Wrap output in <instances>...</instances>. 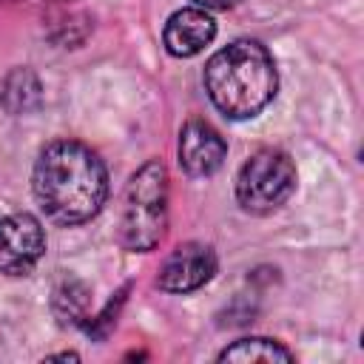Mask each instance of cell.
<instances>
[{"label": "cell", "instance_id": "1", "mask_svg": "<svg viewBox=\"0 0 364 364\" xmlns=\"http://www.w3.org/2000/svg\"><path fill=\"white\" fill-rule=\"evenodd\" d=\"M34 199L57 225H82L100 213L108 196L105 162L85 142H48L31 171Z\"/></svg>", "mask_w": 364, "mask_h": 364}, {"label": "cell", "instance_id": "2", "mask_svg": "<svg viewBox=\"0 0 364 364\" xmlns=\"http://www.w3.org/2000/svg\"><path fill=\"white\" fill-rule=\"evenodd\" d=\"M276 63L259 40H233L205 63V91L228 119L256 117L276 94Z\"/></svg>", "mask_w": 364, "mask_h": 364}, {"label": "cell", "instance_id": "3", "mask_svg": "<svg viewBox=\"0 0 364 364\" xmlns=\"http://www.w3.org/2000/svg\"><path fill=\"white\" fill-rule=\"evenodd\" d=\"M168 228V171L159 159H148L136 168L125 185L119 242L125 250H154Z\"/></svg>", "mask_w": 364, "mask_h": 364}, {"label": "cell", "instance_id": "4", "mask_svg": "<svg viewBox=\"0 0 364 364\" xmlns=\"http://www.w3.org/2000/svg\"><path fill=\"white\" fill-rule=\"evenodd\" d=\"M296 191V165L279 148H259L245 159L236 176V202L242 210L264 216L282 208Z\"/></svg>", "mask_w": 364, "mask_h": 364}, {"label": "cell", "instance_id": "5", "mask_svg": "<svg viewBox=\"0 0 364 364\" xmlns=\"http://www.w3.org/2000/svg\"><path fill=\"white\" fill-rule=\"evenodd\" d=\"M46 250V233L37 216L9 213L0 219V273L26 276Z\"/></svg>", "mask_w": 364, "mask_h": 364}, {"label": "cell", "instance_id": "6", "mask_svg": "<svg viewBox=\"0 0 364 364\" xmlns=\"http://www.w3.org/2000/svg\"><path fill=\"white\" fill-rule=\"evenodd\" d=\"M216 273V253L202 242L179 245L159 267L156 284L165 293H191L208 284Z\"/></svg>", "mask_w": 364, "mask_h": 364}, {"label": "cell", "instance_id": "7", "mask_svg": "<svg viewBox=\"0 0 364 364\" xmlns=\"http://www.w3.org/2000/svg\"><path fill=\"white\" fill-rule=\"evenodd\" d=\"M228 142L205 119H188L179 131V165L191 176H210L222 168Z\"/></svg>", "mask_w": 364, "mask_h": 364}, {"label": "cell", "instance_id": "8", "mask_svg": "<svg viewBox=\"0 0 364 364\" xmlns=\"http://www.w3.org/2000/svg\"><path fill=\"white\" fill-rule=\"evenodd\" d=\"M216 37V20L208 9H179L162 28V43L173 57H193Z\"/></svg>", "mask_w": 364, "mask_h": 364}, {"label": "cell", "instance_id": "9", "mask_svg": "<svg viewBox=\"0 0 364 364\" xmlns=\"http://www.w3.org/2000/svg\"><path fill=\"white\" fill-rule=\"evenodd\" d=\"M43 100V85L31 68H14L6 74L0 85V102L9 114H28L40 105Z\"/></svg>", "mask_w": 364, "mask_h": 364}, {"label": "cell", "instance_id": "10", "mask_svg": "<svg viewBox=\"0 0 364 364\" xmlns=\"http://www.w3.org/2000/svg\"><path fill=\"white\" fill-rule=\"evenodd\" d=\"M219 361H293V353L273 338H239L219 353Z\"/></svg>", "mask_w": 364, "mask_h": 364}, {"label": "cell", "instance_id": "11", "mask_svg": "<svg viewBox=\"0 0 364 364\" xmlns=\"http://www.w3.org/2000/svg\"><path fill=\"white\" fill-rule=\"evenodd\" d=\"M85 304H88V290L77 279H68L54 290V313L60 316L63 324H82Z\"/></svg>", "mask_w": 364, "mask_h": 364}, {"label": "cell", "instance_id": "12", "mask_svg": "<svg viewBox=\"0 0 364 364\" xmlns=\"http://www.w3.org/2000/svg\"><path fill=\"white\" fill-rule=\"evenodd\" d=\"M199 9H230L236 6V0H193Z\"/></svg>", "mask_w": 364, "mask_h": 364}]
</instances>
